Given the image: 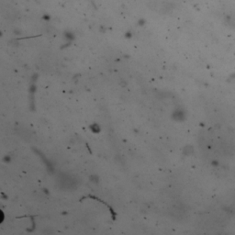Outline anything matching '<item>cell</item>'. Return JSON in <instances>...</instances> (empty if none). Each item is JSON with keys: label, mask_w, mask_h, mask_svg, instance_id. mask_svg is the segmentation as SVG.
Segmentation results:
<instances>
[]
</instances>
